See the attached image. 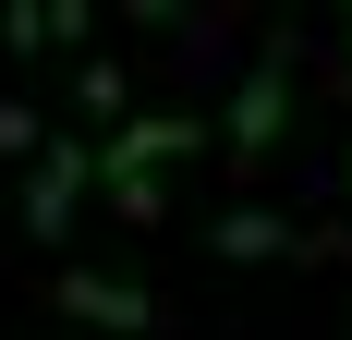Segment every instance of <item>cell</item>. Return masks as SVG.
<instances>
[{
	"label": "cell",
	"instance_id": "30bf717a",
	"mask_svg": "<svg viewBox=\"0 0 352 340\" xmlns=\"http://www.w3.org/2000/svg\"><path fill=\"white\" fill-rule=\"evenodd\" d=\"M36 134H49V122H36L25 98H0V158H36Z\"/></svg>",
	"mask_w": 352,
	"mask_h": 340
},
{
	"label": "cell",
	"instance_id": "7a4b0ae2",
	"mask_svg": "<svg viewBox=\"0 0 352 340\" xmlns=\"http://www.w3.org/2000/svg\"><path fill=\"white\" fill-rule=\"evenodd\" d=\"M195 146H207V122H195V109H134V122H109L98 170H146V182H158V170L195 158Z\"/></svg>",
	"mask_w": 352,
	"mask_h": 340
},
{
	"label": "cell",
	"instance_id": "ba28073f",
	"mask_svg": "<svg viewBox=\"0 0 352 340\" xmlns=\"http://www.w3.org/2000/svg\"><path fill=\"white\" fill-rule=\"evenodd\" d=\"M36 12H49V49H85V36H98V12H85V0H36Z\"/></svg>",
	"mask_w": 352,
	"mask_h": 340
},
{
	"label": "cell",
	"instance_id": "6da1fadb",
	"mask_svg": "<svg viewBox=\"0 0 352 340\" xmlns=\"http://www.w3.org/2000/svg\"><path fill=\"white\" fill-rule=\"evenodd\" d=\"M280 134H292V49L267 36V49H255V73L231 85V109H219V158H243V170H255Z\"/></svg>",
	"mask_w": 352,
	"mask_h": 340
},
{
	"label": "cell",
	"instance_id": "3957f363",
	"mask_svg": "<svg viewBox=\"0 0 352 340\" xmlns=\"http://www.w3.org/2000/svg\"><path fill=\"white\" fill-rule=\"evenodd\" d=\"M85 182H98V146H49V158H36V182H25V231L61 243L73 206H85Z\"/></svg>",
	"mask_w": 352,
	"mask_h": 340
},
{
	"label": "cell",
	"instance_id": "8fae6325",
	"mask_svg": "<svg viewBox=\"0 0 352 340\" xmlns=\"http://www.w3.org/2000/svg\"><path fill=\"white\" fill-rule=\"evenodd\" d=\"M340 49H352V0H340Z\"/></svg>",
	"mask_w": 352,
	"mask_h": 340
},
{
	"label": "cell",
	"instance_id": "5b68a950",
	"mask_svg": "<svg viewBox=\"0 0 352 340\" xmlns=\"http://www.w3.org/2000/svg\"><path fill=\"white\" fill-rule=\"evenodd\" d=\"M219 255H231V268H267V255H304V231H292L280 206H231V219H219Z\"/></svg>",
	"mask_w": 352,
	"mask_h": 340
},
{
	"label": "cell",
	"instance_id": "277c9868",
	"mask_svg": "<svg viewBox=\"0 0 352 340\" xmlns=\"http://www.w3.org/2000/svg\"><path fill=\"white\" fill-rule=\"evenodd\" d=\"M49 292H61L73 328H146V316H158V304H146V279H109V268H61Z\"/></svg>",
	"mask_w": 352,
	"mask_h": 340
},
{
	"label": "cell",
	"instance_id": "52a82bcc",
	"mask_svg": "<svg viewBox=\"0 0 352 340\" xmlns=\"http://www.w3.org/2000/svg\"><path fill=\"white\" fill-rule=\"evenodd\" d=\"M98 182H109V206H122V219H170V195H158L146 170H98Z\"/></svg>",
	"mask_w": 352,
	"mask_h": 340
},
{
	"label": "cell",
	"instance_id": "8992f818",
	"mask_svg": "<svg viewBox=\"0 0 352 340\" xmlns=\"http://www.w3.org/2000/svg\"><path fill=\"white\" fill-rule=\"evenodd\" d=\"M73 109H85V122H134V85H122V61H109V49H85V61H73Z\"/></svg>",
	"mask_w": 352,
	"mask_h": 340
},
{
	"label": "cell",
	"instance_id": "9c48e42d",
	"mask_svg": "<svg viewBox=\"0 0 352 340\" xmlns=\"http://www.w3.org/2000/svg\"><path fill=\"white\" fill-rule=\"evenodd\" d=\"M0 49H12V61H25V49H49V12H36V0H12V12H0Z\"/></svg>",
	"mask_w": 352,
	"mask_h": 340
}]
</instances>
